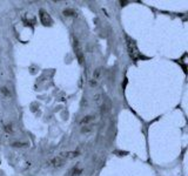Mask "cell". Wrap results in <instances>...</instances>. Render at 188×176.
<instances>
[{
	"label": "cell",
	"instance_id": "1",
	"mask_svg": "<svg viewBox=\"0 0 188 176\" xmlns=\"http://www.w3.org/2000/svg\"><path fill=\"white\" fill-rule=\"evenodd\" d=\"M126 45H127V51H128V54H129V58L133 60V61H136L139 58H140V52L138 49V46L135 44L134 40H132L131 38L126 36Z\"/></svg>",
	"mask_w": 188,
	"mask_h": 176
},
{
	"label": "cell",
	"instance_id": "14",
	"mask_svg": "<svg viewBox=\"0 0 188 176\" xmlns=\"http://www.w3.org/2000/svg\"><path fill=\"white\" fill-rule=\"evenodd\" d=\"M100 107H101V115H106V114H107V112H108V109H109V108H108L109 106H108V104H106V103H105V101H103V102H102V104H101Z\"/></svg>",
	"mask_w": 188,
	"mask_h": 176
},
{
	"label": "cell",
	"instance_id": "6",
	"mask_svg": "<svg viewBox=\"0 0 188 176\" xmlns=\"http://www.w3.org/2000/svg\"><path fill=\"white\" fill-rule=\"evenodd\" d=\"M59 156L62 157L65 161H67V160H73V159H75V157H79V156H80V152H79V150L65 152V153H61Z\"/></svg>",
	"mask_w": 188,
	"mask_h": 176
},
{
	"label": "cell",
	"instance_id": "5",
	"mask_svg": "<svg viewBox=\"0 0 188 176\" xmlns=\"http://www.w3.org/2000/svg\"><path fill=\"white\" fill-rule=\"evenodd\" d=\"M39 19H40V21H41V24L44 26H51L52 22H53L51 15L45 9H40V12H39Z\"/></svg>",
	"mask_w": 188,
	"mask_h": 176
},
{
	"label": "cell",
	"instance_id": "11",
	"mask_svg": "<svg viewBox=\"0 0 188 176\" xmlns=\"http://www.w3.org/2000/svg\"><path fill=\"white\" fill-rule=\"evenodd\" d=\"M11 146L14 147V148H26V147L29 146V143L28 142H21V141H14V142L11 143Z\"/></svg>",
	"mask_w": 188,
	"mask_h": 176
},
{
	"label": "cell",
	"instance_id": "3",
	"mask_svg": "<svg viewBox=\"0 0 188 176\" xmlns=\"http://www.w3.org/2000/svg\"><path fill=\"white\" fill-rule=\"evenodd\" d=\"M102 77H103V68L102 67H98V68H95L93 72V74H92V77H91V79H90V81H88V84H90V87L91 88H95L99 86V84L101 82V80H102Z\"/></svg>",
	"mask_w": 188,
	"mask_h": 176
},
{
	"label": "cell",
	"instance_id": "4",
	"mask_svg": "<svg viewBox=\"0 0 188 176\" xmlns=\"http://www.w3.org/2000/svg\"><path fill=\"white\" fill-rule=\"evenodd\" d=\"M65 163H66V161L58 155V156H54V157L50 159L46 162V166L50 167V168H61V167H64Z\"/></svg>",
	"mask_w": 188,
	"mask_h": 176
},
{
	"label": "cell",
	"instance_id": "8",
	"mask_svg": "<svg viewBox=\"0 0 188 176\" xmlns=\"http://www.w3.org/2000/svg\"><path fill=\"white\" fill-rule=\"evenodd\" d=\"M4 130H5V133H6V135H13V134H15V132H17V127H15V124L14 123H12V122H9V123H7V124H5L4 126Z\"/></svg>",
	"mask_w": 188,
	"mask_h": 176
},
{
	"label": "cell",
	"instance_id": "2",
	"mask_svg": "<svg viewBox=\"0 0 188 176\" xmlns=\"http://www.w3.org/2000/svg\"><path fill=\"white\" fill-rule=\"evenodd\" d=\"M73 48H74V53H75V57H77L79 64L84 65L85 64V52H84V48H83V46L77 36H74V39H73Z\"/></svg>",
	"mask_w": 188,
	"mask_h": 176
},
{
	"label": "cell",
	"instance_id": "7",
	"mask_svg": "<svg viewBox=\"0 0 188 176\" xmlns=\"http://www.w3.org/2000/svg\"><path fill=\"white\" fill-rule=\"evenodd\" d=\"M95 121H96V116H95L94 114H90V115L84 116V117L80 120L79 124H80L81 127H84V126H90V124H92Z\"/></svg>",
	"mask_w": 188,
	"mask_h": 176
},
{
	"label": "cell",
	"instance_id": "13",
	"mask_svg": "<svg viewBox=\"0 0 188 176\" xmlns=\"http://www.w3.org/2000/svg\"><path fill=\"white\" fill-rule=\"evenodd\" d=\"M94 130V126L93 124H90V126H84V127H81V133L83 134H88V133H91V132H93Z\"/></svg>",
	"mask_w": 188,
	"mask_h": 176
},
{
	"label": "cell",
	"instance_id": "15",
	"mask_svg": "<svg viewBox=\"0 0 188 176\" xmlns=\"http://www.w3.org/2000/svg\"><path fill=\"white\" fill-rule=\"evenodd\" d=\"M83 169L81 168H74L73 169V173H72V176H81V174H83Z\"/></svg>",
	"mask_w": 188,
	"mask_h": 176
},
{
	"label": "cell",
	"instance_id": "10",
	"mask_svg": "<svg viewBox=\"0 0 188 176\" xmlns=\"http://www.w3.org/2000/svg\"><path fill=\"white\" fill-rule=\"evenodd\" d=\"M93 102L94 104H96V106H101L102 104V102H103V95L101 94V93H96V94H94L93 96Z\"/></svg>",
	"mask_w": 188,
	"mask_h": 176
},
{
	"label": "cell",
	"instance_id": "12",
	"mask_svg": "<svg viewBox=\"0 0 188 176\" xmlns=\"http://www.w3.org/2000/svg\"><path fill=\"white\" fill-rule=\"evenodd\" d=\"M62 13L65 16H77V12L72 8H66V9H64Z\"/></svg>",
	"mask_w": 188,
	"mask_h": 176
},
{
	"label": "cell",
	"instance_id": "9",
	"mask_svg": "<svg viewBox=\"0 0 188 176\" xmlns=\"http://www.w3.org/2000/svg\"><path fill=\"white\" fill-rule=\"evenodd\" d=\"M0 95L4 100H9L12 99V93H11V89L6 86H2L0 88Z\"/></svg>",
	"mask_w": 188,
	"mask_h": 176
}]
</instances>
